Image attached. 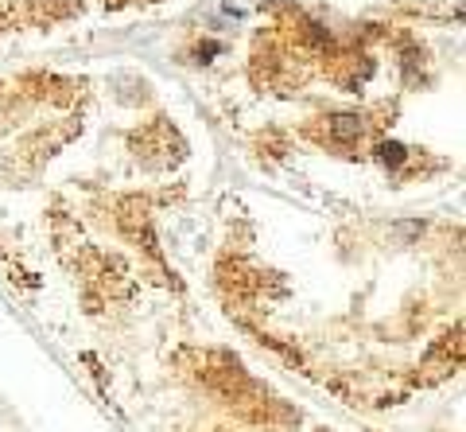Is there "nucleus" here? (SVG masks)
Instances as JSON below:
<instances>
[{
	"label": "nucleus",
	"instance_id": "nucleus-2",
	"mask_svg": "<svg viewBox=\"0 0 466 432\" xmlns=\"http://www.w3.org/2000/svg\"><path fill=\"white\" fill-rule=\"evenodd\" d=\"M377 160H381L385 168H400V164L408 160V152L400 148L397 140H385V144H377Z\"/></svg>",
	"mask_w": 466,
	"mask_h": 432
},
{
	"label": "nucleus",
	"instance_id": "nucleus-1",
	"mask_svg": "<svg viewBox=\"0 0 466 432\" xmlns=\"http://www.w3.org/2000/svg\"><path fill=\"white\" fill-rule=\"evenodd\" d=\"M361 129H366V121H361L358 113H338V117H331V140L350 144L361 136Z\"/></svg>",
	"mask_w": 466,
	"mask_h": 432
}]
</instances>
